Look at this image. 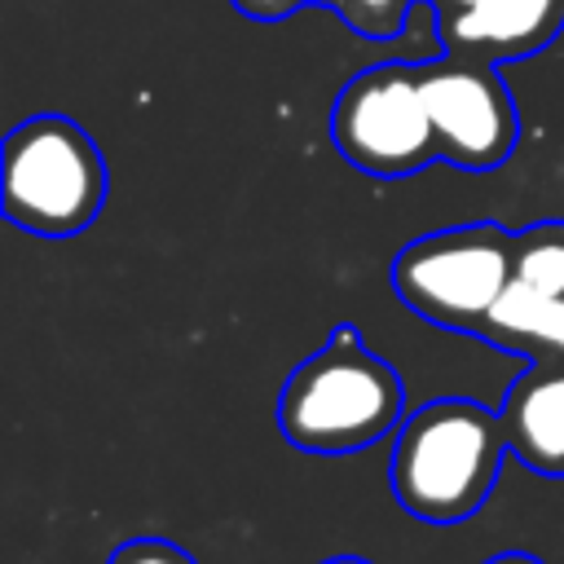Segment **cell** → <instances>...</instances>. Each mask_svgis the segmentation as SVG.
Instances as JSON below:
<instances>
[{"label": "cell", "instance_id": "6da1fadb", "mask_svg": "<svg viewBox=\"0 0 564 564\" xmlns=\"http://www.w3.org/2000/svg\"><path fill=\"white\" fill-rule=\"evenodd\" d=\"M405 383L357 326H335L278 392V432L304 454H352L401 427Z\"/></svg>", "mask_w": 564, "mask_h": 564}, {"label": "cell", "instance_id": "7a4b0ae2", "mask_svg": "<svg viewBox=\"0 0 564 564\" xmlns=\"http://www.w3.org/2000/svg\"><path fill=\"white\" fill-rule=\"evenodd\" d=\"M507 449L502 414L458 397L432 401L397 427L392 494L427 524H458L489 498Z\"/></svg>", "mask_w": 564, "mask_h": 564}, {"label": "cell", "instance_id": "3957f363", "mask_svg": "<svg viewBox=\"0 0 564 564\" xmlns=\"http://www.w3.org/2000/svg\"><path fill=\"white\" fill-rule=\"evenodd\" d=\"M4 216L44 238L88 229L106 203L110 172L97 141L66 115H31L4 137Z\"/></svg>", "mask_w": 564, "mask_h": 564}, {"label": "cell", "instance_id": "277c9868", "mask_svg": "<svg viewBox=\"0 0 564 564\" xmlns=\"http://www.w3.org/2000/svg\"><path fill=\"white\" fill-rule=\"evenodd\" d=\"M511 242L516 234L494 220L423 234L392 260V286L419 317L476 335L511 282Z\"/></svg>", "mask_w": 564, "mask_h": 564}, {"label": "cell", "instance_id": "5b68a950", "mask_svg": "<svg viewBox=\"0 0 564 564\" xmlns=\"http://www.w3.org/2000/svg\"><path fill=\"white\" fill-rule=\"evenodd\" d=\"M335 150L366 176L401 181L441 159V141L419 88L414 62H379L357 70L330 106Z\"/></svg>", "mask_w": 564, "mask_h": 564}, {"label": "cell", "instance_id": "8992f818", "mask_svg": "<svg viewBox=\"0 0 564 564\" xmlns=\"http://www.w3.org/2000/svg\"><path fill=\"white\" fill-rule=\"evenodd\" d=\"M414 66H419V88L441 141V159L467 172L502 167L520 137V115L502 70L489 62L449 57V53Z\"/></svg>", "mask_w": 564, "mask_h": 564}, {"label": "cell", "instance_id": "52a82bcc", "mask_svg": "<svg viewBox=\"0 0 564 564\" xmlns=\"http://www.w3.org/2000/svg\"><path fill=\"white\" fill-rule=\"evenodd\" d=\"M441 53L471 62H520L542 53L564 31V0H476L463 9H432Z\"/></svg>", "mask_w": 564, "mask_h": 564}, {"label": "cell", "instance_id": "ba28073f", "mask_svg": "<svg viewBox=\"0 0 564 564\" xmlns=\"http://www.w3.org/2000/svg\"><path fill=\"white\" fill-rule=\"evenodd\" d=\"M502 432L524 467L564 476V361H533L502 397Z\"/></svg>", "mask_w": 564, "mask_h": 564}, {"label": "cell", "instance_id": "9c48e42d", "mask_svg": "<svg viewBox=\"0 0 564 564\" xmlns=\"http://www.w3.org/2000/svg\"><path fill=\"white\" fill-rule=\"evenodd\" d=\"M476 339L516 357L564 361V295H542L511 278L485 313V322L476 326Z\"/></svg>", "mask_w": 564, "mask_h": 564}, {"label": "cell", "instance_id": "30bf717a", "mask_svg": "<svg viewBox=\"0 0 564 564\" xmlns=\"http://www.w3.org/2000/svg\"><path fill=\"white\" fill-rule=\"evenodd\" d=\"M511 278L542 295H564V220H538L516 234Z\"/></svg>", "mask_w": 564, "mask_h": 564}, {"label": "cell", "instance_id": "8fae6325", "mask_svg": "<svg viewBox=\"0 0 564 564\" xmlns=\"http://www.w3.org/2000/svg\"><path fill=\"white\" fill-rule=\"evenodd\" d=\"M419 4L423 0H330L339 22L352 26L357 35H366V40H392Z\"/></svg>", "mask_w": 564, "mask_h": 564}, {"label": "cell", "instance_id": "7c38bea8", "mask_svg": "<svg viewBox=\"0 0 564 564\" xmlns=\"http://www.w3.org/2000/svg\"><path fill=\"white\" fill-rule=\"evenodd\" d=\"M106 564H194V555L181 551L176 542H163V538H132Z\"/></svg>", "mask_w": 564, "mask_h": 564}, {"label": "cell", "instance_id": "4fadbf2b", "mask_svg": "<svg viewBox=\"0 0 564 564\" xmlns=\"http://www.w3.org/2000/svg\"><path fill=\"white\" fill-rule=\"evenodd\" d=\"M242 18H251V22H282V18H291L295 9H304V4H317V0H229Z\"/></svg>", "mask_w": 564, "mask_h": 564}, {"label": "cell", "instance_id": "5bb4252c", "mask_svg": "<svg viewBox=\"0 0 564 564\" xmlns=\"http://www.w3.org/2000/svg\"><path fill=\"white\" fill-rule=\"evenodd\" d=\"M485 564H542V560L529 555V551H502V555H494V560H485Z\"/></svg>", "mask_w": 564, "mask_h": 564}, {"label": "cell", "instance_id": "9a60e30c", "mask_svg": "<svg viewBox=\"0 0 564 564\" xmlns=\"http://www.w3.org/2000/svg\"><path fill=\"white\" fill-rule=\"evenodd\" d=\"M463 4H476V0H432V9H463Z\"/></svg>", "mask_w": 564, "mask_h": 564}, {"label": "cell", "instance_id": "2e32d148", "mask_svg": "<svg viewBox=\"0 0 564 564\" xmlns=\"http://www.w3.org/2000/svg\"><path fill=\"white\" fill-rule=\"evenodd\" d=\"M326 564H366L361 555H335V560H326Z\"/></svg>", "mask_w": 564, "mask_h": 564}, {"label": "cell", "instance_id": "e0dca14e", "mask_svg": "<svg viewBox=\"0 0 564 564\" xmlns=\"http://www.w3.org/2000/svg\"><path fill=\"white\" fill-rule=\"evenodd\" d=\"M317 4H330V0H317Z\"/></svg>", "mask_w": 564, "mask_h": 564}]
</instances>
